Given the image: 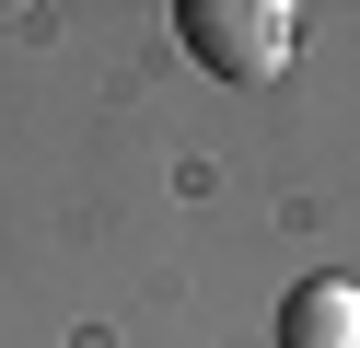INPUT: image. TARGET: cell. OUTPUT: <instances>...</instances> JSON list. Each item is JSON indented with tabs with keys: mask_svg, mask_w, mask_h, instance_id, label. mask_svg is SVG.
Returning a JSON list of instances; mask_svg holds the SVG:
<instances>
[{
	"mask_svg": "<svg viewBox=\"0 0 360 348\" xmlns=\"http://www.w3.org/2000/svg\"><path fill=\"white\" fill-rule=\"evenodd\" d=\"M174 35H186V58L221 70V82H267V70H290V46H302V12H290V0H186Z\"/></svg>",
	"mask_w": 360,
	"mask_h": 348,
	"instance_id": "obj_1",
	"label": "cell"
},
{
	"mask_svg": "<svg viewBox=\"0 0 360 348\" xmlns=\"http://www.w3.org/2000/svg\"><path fill=\"white\" fill-rule=\"evenodd\" d=\"M279 348H360V290L349 278H302L279 302Z\"/></svg>",
	"mask_w": 360,
	"mask_h": 348,
	"instance_id": "obj_2",
	"label": "cell"
}]
</instances>
